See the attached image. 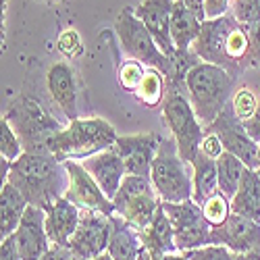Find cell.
<instances>
[{
    "instance_id": "cell-1",
    "label": "cell",
    "mask_w": 260,
    "mask_h": 260,
    "mask_svg": "<svg viewBox=\"0 0 260 260\" xmlns=\"http://www.w3.org/2000/svg\"><path fill=\"white\" fill-rule=\"evenodd\" d=\"M7 181L23 193L29 206L42 208L46 212L54 206L56 200L67 196V189L71 185V177L64 162L54 158L50 152H23L15 162H11Z\"/></svg>"
},
{
    "instance_id": "cell-2",
    "label": "cell",
    "mask_w": 260,
    "mask_h": 260,
    "mask_svg": "<svg viewBox=\"0 0 260 260\" xmlns=\"http://www.w3.org/2000/svg\"><path fill=\"white\" fill-rule=\"evenodd\" d=\"M191 50L202 62L225 69L233 79L252 69L248 29L231 13L219 19H206Z\"/></svg>"
},
{
    "instance_id": "cell-3",
    "label": "cell",
    "mask_w": 260,
    "mask_h": 260,
    "mask_svg": "<svg viewBox=\"0 0 260 260\" xmlns=\"http://www.w3.org/2000/svg\"><path fill=\"white\" fill-rule=\"evenodd\" d=\"M185 90L200 125L208 129L235 94V79L221 67L198 62L185 75Z\"/></svg>"
},
{
    "instance_id": "cell-4",
    "label": "cell",
    "mask_w": 260,
    "mask_h": 260,
    "mask_svg": "<svg viewBox=\"0 0 260 260\" xmlns=\"http://www.w3.org/2000/svg\"><path fill=\"white\" fill-rule=\"evenodd\" d=\"M3 117L13 125L25 152L38 154H48L50 140L67 127L54 119L50 111H46V106L29 94H17L15 98H11Z\"/></svg>"
},
{
    "instance_id": "cell-5",
    "label": "cell",
    "mask_w": 260,
    "mask_h": 260,
    "mask_svg": "<svg viewBox=\"0 0 260 260\" xmlns=\"http://www.w3.org/2000/svg\"><path fill=\"white\" fill-rule=\"evenodd\" d=\"M117 138L119 136L115 132V127L100 117L75 119L67 123V127L50 140L48 150L60 162L83 160L113 148Z\"/></svg>"
},
{
    "instance_id": "cell-6",
    "label": "cell",
    "mask_w": 260,
    "mask_h": 260,
    "mask_svg": "<svg viewBox=\"0 0 260 260\" xmlns=\"http://www.w3.org/2000/svg\"><path fill=\"white\" fill-rule=\"evenodd\" d=\"M162 119L177 144L179 156L191 165L202 148L204 127L200 125L196 113H193V106L185 90V81L167 83V92L162 100Z\"/></svg>"
},
{
    "instance_id": "cell-7",
    "label": "cell",
    "mask_w": 260,
    "mask_h": 260,
    "mask_svg": "<svg viewBox=\"0 0 260 260\" xmlns=\"http://www.w3.org/2000/svg\"><path fill=\"white\" fill-rule=\"evenodd\" d=\"M150 179L162 202L179 204L193 196V167L179 156L173 138H162L156 158L152 162Z\"/></svg>"
},
{
    "instance_id": "cell-8",
    "label": "cell",
    "mask_w": 260,
    "mask_h": 260,
    "mask_svg": "<svg viewBox=\"0 0 260 260\" xmlns=\"http://www.w3.org/2000/svg\"><path fill=\"white\" fill-rule=\"evenodd\" d=\"M115 31L121 42V48L127 54V58L142 62L148 69H158L167 81H173L175 77V60L169 58L158 46L154 38L150 36L146 25L136 17L134 9H123L115 21Z\"/></svg>"
},
{
    "instance_id": "cell-9",
    "label": "cell",
    "mask_w": 260,
    "mask_h": 260,
    "mask_svg": "<svg viewBox=\"0 0 260 260\" xmlns=\"http://www.w3.org/2000/svg\"><path fill=\"white\" fill-rule=\"evenodd\" d=\"M113 202L117 214L123 216L129 225H134L136 231H142L152 223L162 200L158 198L150 177L127 175Z\"/></svg>"
},
{
    "instance_id": "cell-10",
    "label": "cell",
    "mask_w": 260,
    "mask_h": 260,
    "mask_svg": "<svg viewBox=\"0 0 260 260\" xmlns=\"http://www.w3.org/2000/svg\"><path fill=\"white\" fill-rule=\"evenodd\" d=\"M162 210L173 223L175 231V246L179 252L198 250L204 246H210V231L212 227L206 223L202 206H198L193 200L171 204L162 202Z\"/></svg>"
},
{
    "instance_id": "cell-11",
    "label": "cell",
    "mask_w": 260,
    "mask_h": 260,
    "mask_svg": "<svg viewBox=\"0 0 260 260\" xmlns=\"http://www.w3.org/2000/svg\"><path fill=\"white\" fill-rule=\"evenodd\" d=\"M111 216L96 210H81L79 225L71 237L69 246L64 248L69 260H94L104 254L111 242Z\"/></svg>"
},
{
    "instance_id": "cell-12",
    "label": "cell",
    "mask_w": 260,
    "mask_h": 260,
    "mask_svg": "<svg viewBox=\"0 0 260 260\" xmlns=\"http://www.w3.org/2000/svg\"><path fill=\"white\" fill-rule=\"evenodd\" d=\"M204 132H212L219 136L225 152H231L233 156L240 158L248 169L258 171L260 169V146L250 140V136L246 134L244 121L235 115L231 102L225 106V111L216 117V121L204 129Z\"/></svg>"
},
{
    "instance_id": "cell-13",
    "label": "cell",
    "mask_w": 260,
    "mask_h": 260,
    "mask_svg": "<svg viewBox=\"0 0 260 260\" xmlns=\"http://www.w3.org/2000/svg\"><path fill=\"white\" fill-rule=\"evenodd\" d=\"M71 177V185L67 189V200H71L77 208L81 210H96L102 212L106 216H113L115 210V202L111 198H106V193L100 189V185L94 181V177L88 171L83 169L81 162L77 160H67L64 162Z\"/></svg>"
},
{
    "instance_id": "cell-14",
    "label": "cell",
    "mask_w": 260,
    "mask_h": 260,
    "mask_svg": "<svg viewBox=\"0 0 260 260\" xmlns=\"http://www.w3.org/2000/svg\"><path fill=\"white\" fill-rule=\"evenodd\" d=\"M162 138L158 134H138V136H119L115 150L125 162L127 175L150 177L152 162L160 148Z\"/></svg>"
},
{
    "instance_id": "cell-15",
    "label": "cell",
    "mask_w": 260,
    "mask_h": 260,
    "mask_svg": "<svg viewBox=\"0 0 260 260\" xmlns=\"http://www.w3.org/2000/svg\"><path fill=\"white\" fill-rule=\"evenodd\" d=\"M210 244L212 246H223L231 250L233 254H246L260 248V225L246 219L242 214L231 212L229 219L212 227L210 231Z\"/></svg>"
},
{
    "instance_id": "cell-16",
    "label": "cell",
    "mask_w": 260,
    "mask_h": 260,
    "mask_svg": "<svg viewBox=\"0 0 260 260\" xmlns=\"http://www.w3.org/2000/svg\"><path fill=\"white\" fill-rule=\"evenodd\" d=\"M15 242L21 254V260H42L52 248L46 233V210L29 206L15 231Z\"/></svg>"
},
{
    "instance_id": "cell-17",
    "label": "cell",
    "mask_w": 260,
    "mask_h": 260,
    "mask_svg": "<svg viewBox=\"0 0 260 260\" xmlns=\"http://www.w3.org/2000/svg\"><path fill=\"white\" fill-rule=\"evenodd\" d=\"M48 92L54 100V104L60 108V113L64 115L67 123L79 119V81L77 73L69 62H54L48 69L46 75Z\"/></svg>"
},
{
    "instance_id": "cell-18",
    "label": "cell",
    "mask_w": 260,
    "mask_h": 260,
    "mask_svg": "<svg viewBox=\"0 0 260 260\" xmlns=\"http://www.w3.org/2000/svg\"><path fill=\"white\" fill-rule=\"evenodd\" d=\"M175 0H142L138 9H134L136 17L146 25L150 36L154 38L156 46L169 56L175 58L177 48L171 38V9Z\"/></svg>"
},
{
    "instance_id": "cell-19",
    "label": "cell",
    "mask_w": 260,
    "mask_h": 260,
    "mask_svg": "<svg viewBox=\"0 0 260 260\" xmlns=\"http://www.w3.org/2000/svg\"><path fill=\"white\" fill-rule=\"evenodd\" d=\"M81 165L94 177V181L100 185V189L106 193V198L113 200L117 196L123 179L127 177L125 162L115 150V146L104 150V152H98V154L90 156V158H83Z\"/></svg>"
},
{
    "instance_id": "cell-20",
    "label": "cell",
    "mask_w": 260,
    "mask_h": 260,
    "mask_svg": "<svg viewBox=\"0 0 260 260\" xmlns=\"http://www.w3.org/2000/svg\"><path fill=\"white\" fill-rule=\"evenodd\" d=\"M81 208H77L71 200L60 198L46 212V233L54 248H67L71 237L79 225Z\"/></svg>"
},
{
    "instance_id": "cell-21",
    "label": "cell",
    "mask_w": 260,
    "mask_h": 260,
    "mask_svg": "<svg viewBox=\"0 0 260 260\" xmlns=\"http://www.w3.org/2000/svg\"><path fill=\"white\" fill-rule=\"evenodd\" d=\"M111 225H113V231H111V242H108L106 252L115 260H138L144 246L136 227L129 225L117 212L111 216Z\"/></svg>"
},
{
    "instance_id": "cell-22",
    "label": "cell",
    "mask_w": 260,
    "mask_h": 260,
    "mask_svg": "<svg viewBox=\"0 0 260 260\" xmlns=\"http://www.w3.org/2000/svg\"><path fill=\"white\" fill-rule=\"evenodd\" d=\"M27 208L29 202L23 198V193L9 181L3 183V189H0V240L15 235Z\"/></svg>"
},
{
    "instance_id": "cell-23",
    "label": "cell",
    "mask_w": 260,
    "mask_h": 260,
    "mask_svg": "<svg viewBox=\"0 0 260 260\" xmlns=\"http://www.w3.org/2000/svg\"><path fill=\"white\" fill-rule=\"evenodd\" d=\"M140 233V240L142 246L150 252H156V254H173V252H179L175 246V231H173V223L167 216V212L162 210V202L154 214L152 223H150L146 229L138 231Z\"/></svg>"
},
{
    "instance_id": "cell-24",
    "label": "cell",
    "mask_w": 260,
    "mask_h": 260,
    "mask_svg": "<svg viewBox=\"0 0 260 260\" xmlns=\"http://www.w3.org/2000/svg\"><path fill=\"white\" fill-rule=\"evenodd\" d=\"M231 212L242 214L260 225V175L256 171L246 169L240 189L231 198Z\"/></svg>"
},
{
    "instance_id": "cell-25",
    "label": "cell",
    "mask_w": 260,
    "mask_h": 260,
    "mask_svg": "<svg viewBox=\"0 0 260 260\" xmlns=\"http://www.w3.org/2000/svg\"><path fill=\"white\" fill-rule=\"evenodd\" d=\"M202 29V21L187 11V7L179 0L173 3L171 9V38L177 50H191L193 40L198 38Z\"/></svg>"
},
{
    "instance_id": "cell-26",
    "label": "cell",
    "mask_w": 260,
    "mask_h": 260,
    "mask_svg": "<svg viewBox=\"0 0 260 260\" xmlns=\"http://www.w3.org/2000/svg\"><path fill=\"white\" fill-rule=\"evenodd\" d=\"M193 167V196L191 200L202 206L208 198L219 193V173H216V160L198 152V156L191 162Z\"/></svg>"
},
{
    "instance_id": "cell-27",
    "label": "cell",
    "mask_w": 260,
    "mask_h": 260,
    "mask_svg": "<svg viewBox=\"0 0 260 260\" xmlns=\"http://www.w3.org/2000/svg\"><path fill=\"white\" fill-rule=\"evenodd\" d=\"M246 165L233 156L231 152H223L219 158H216V173H219V191L223 196H227L229 200L237 193L242 183V177L246 173Z\"/></svg>"
},
{
    "instance_id": "cell-28",
    "label": "cell",
    "mask_w": 260,
    "mask_h": 260,
    "mask_svg": "<svg viewBox=\"0 0 260 260\" xmlns=\"http://www.w3.org/2000/svg\"><path fill=\"white\" fill-rule=\"evenodd\" d=\"M165 92H167V79L158 69H146L142 83L136 90V98L146 104V106H156L162 104L165 100Z\"/></svg>"
},
{
    "instance_id": "cell-29",
    "label": "cell",
    "mask_w": 260,
    "mask_h": 260,
    "mask_svg": "<svg viewBox=\"0 0 260 260\" xmlns=\"http://www.w3.org/2000/svg\"><path fill=\"white\" fill-rule=\"evenodd\" d=\"M23 152H25L23 144H21L19 136L15 134L13 125L3 117L0 119V156L9 162H15Z\"/></svg>"
},
{
    "instance_id": "cell-30",
    "label": "cell",
    "mask_w": 260,
    "mask_h": 260,
    "mask_svg": "<svg viewBox=\"0 0 260 260\" xmlns=\"http://www.w3.org/2000/svg\"><path fill=\"white\" fill-rule=\"evenodd\" d=\"M202 212H204V219L210 227H219L223 225L229 214H231V200L223 193H214L212 198H208L204 204H202Z\"/></svg>"
},
{
    "instance_id": "cell-31",
    "label": "cell",
    "mask_w": 260,
    "mask_h": 260,
    "mask_svg": "<svg viewBox=\"0 0 260 260\" xmlns=\"http://www.w3.org/2000/svg\"><path fill=\"white\" fill-rule=\"evenodd\" d=\"M144 73H146V69H144L142 62L127 58L125 62H121V67H119V71H117V77H119V83H121L123 90L136 94L138 85H140L142 79H144Z\"/></svg>"
},
{
    "instance_id": "cell-32",
    "label": "cell",
    "mask_w": 260,
    "mask_h": 260,
    "mask_svg": "<svg viewBox=\"0 0 260 260\" xmlns=\"http://www.w3.org/2000/svg\"><path fill=\"white\" fill-rule=\"evenodd\" d=\"M231 106H233V111L235 115L240 117L242 121H248L254 113H256V108L260 106L256 94L248 88H242V90H235L233 98H231Z\"/></svg>"
},
{
    "instance_id": "cell-33",
    "label": "cell",
    "mask_w": 260,
    "mask_h": 260,
    "mask_svg": "<svg viewBox=\"0 0 260 260\" xmlns=\"http://www.w3.org/2000/svg\"><path fill=\"white\" fill-rule=\"evenodd\" d=\"M231 15L240 21L242 25L260 23V0H233Z\"/></svg>"
},
{
    "instance_id": "cell-34",
    "label": "cell",
    "mask_w": 260,
    "mask_h": 260,
    "mask_svg": "<svg viewBox=\"0 0 260 260\" xmlns=\"http://www.w3.org/2000/svg\"><path fill=\"white\" fill-rule=\"evenodd\" d=\"M56 48L64 58H75V56H79L83 52V42H81L79 34L73 27H69V29H62L58 34Z\"/></svg>"
},
{
    "instance_id": "cell-35",
    "label": "cell",
    "mask_w": 260,
    "mask_h": 260,
    "mask_svg": "<svg viewBox=\"0 0 260 260\" xmlns=\"http://www.w3.org/2000/svg\"><path fill=\"white\" fill-rule=\"evenodd\" d=\"M187 260H235V254L223 246H204L198 250L183 252Z\"/></svg>"
},
{
    "instance_id": "cell-36",
    "label": "cell",
    "mask_w": 260,
    "mask_h": 260,
    "mask_svg": "<svg viewBox=\"0 0 260 260\" xmlns=\"http://www.w3.org/2000/svg\"><path fill=\"white\" fill-rule=\"evenodd\" d=\"M200 152H204L206 156L210 158H219L223 152H225V148L219 140V136L212 134V132H204V140H202V148H200Z\"/></svg>"
},
{
    "instance_id": "cell-37",
    "label": "cell",
    "mask_w": 260,
    "mask_h": 260,
    "mask_svg": "<svg viewBox=\"0 0 260 260\" xmlns=\"http://www.w3.org/2000/svg\"><path fill=\"white\" fill-rule=\"evenodd\" d=\"M248 38H250V64L260 67V23L246 25Z\"/></svg>"
},
{
    "instance_id": "cell-38",
    "label": "cell",
    "mask_w": 260,
    "mask_h": 260,
    "mask_svg": "<svg viewBox=\"0 0 260 260\" xmlns=\"http://www.w3.org/2000/svg\"><path fill=\"white\" fill-rule=\"evenodd\" d=\"M233 0H204V13L206 19H219L231 13Z\"/></svg>"
},
{
    "instance_id": "cell-39",
    "label": "cell",
    "mask_w": 260,
    "mask_h": 260,
    "mask_svg": "<svg viewBox=\"0 0 260 260\" xmlns=\"http://www.w3.org/2000/svg\"><path fill=\"white\" fill-rule=\"evenodd\" d=\"M0 260H21L19 248L15 237H7V240H0Z\"/></svg>"
},
{
    "instance_id": "cell-40",
    "label": "cell",
    "mask_w": 260,
    "mask_h": 260,
    "mask_svg": "<svg viewBox=\"0 0 260 260\" xmlns=\"http://www.w3.org/2000/svg\"><path fill=\"white\" fill-rule=\"evenodd\" d=\"M244 127H246V134L250 136V140H254L260 146V106L256 108V113L248 121H244Z\"/></svg>"
},
{
    "instance_id": "cell-41",
    "label": "cell",
    "mask_w": 260,
    "mask_h": 260,
    "mask_svg": "<svg viewBox=\"0 0 260 260\" xmlns=\"http://www.w3.org/2000/svg\"><path fill=\"white\" fill-rule=\"evenodd\" d=\"M138 260H187L183 252H173V254H156V252H150L146 248H142L140 258Z\"/></svg>"
},
{
    "instance_id": "cell-42",
    "label": "cell",
    "mask_w": 260,
    "mask_h": 260,
    "mask_svg": "<svg viewBox=\"0 0 260 260\" xmlns=\"http://www.w3.org/2000/svg\"><path fill=\"white\" fill-rule=\"evenodd\" d=\"M179 3H183L187 7V11H191L193 15H196L202 23L206 21V13H204V0H179Z\"/></svg>"
},
{
    "instance_id": "cell-43",
    "label": "cell",
    "mask_w": 260,
    "mask_h": 260,
    "mask_svg": "<svg viewBox=\"0 0 260 260\" xmlns=\"http://www.w3.org/2000/svg\"><path fill=\"white\" fill-rule=\"evenodd\" d=\"M42 260H69V254H67V250L64 248H50V252L42 258Z\"/></svg>"
},
{
    "instance_id": "cell-44",
    "label": "cell",
    "mask_w": 260,
    "mask_h": 260,
    "mask_svg": "<svg viewBox=\"0 0 260 260\" xmlns=\"http://www.w3.org/2000/svg\"><path fill=\"white\" fill-rule=\"evenodd\" d=\"M235 260H260V248L246 254H235Z\"/></svg>"
},
{
    "instance_id": "cell-45",
    "label": "cell",
    "mask_w": 260,
    "mask_h": 260,
    "mask_svg": "<svg viewBox=\"0 0 260 260\" xmlns=\"http://www.w3.org/2000/svg\"><path fill=\"white\" fill-rule=\"evenodd\" d=\"M94 260H115L111 254H108V252H104V254H100V256H96Z\"/></svg>"
},
{
    "instance_id": "cell-46",
    "label": "cell",
    "mask_w": 260,
    "mask_h": 260,
    "mask_svg": "<svg viewBox=\"0 0 260 260\" xmlns=\"http://www.w3.org/2000/svg\"><path fill=\"white\" fill-rule=\"evenodd\" d=\"M38 3H48V5H54V3H60V0H38Z\"/></svg>"
},
{
    "instance_id": "cell-47",
    "label": "cell",
    "mask_w": 260,
    "mask_h": 260,
    "mask_svg": "<svg viewBox=\"0 0 260 260\" xmlns=\"http://www.w3.org/2000/svg\"><path fill=\"white\" fill-rule=\"evenodd\" d=\"M256 173H258V175H260V169H258V171H256Z\"/></svg>"
}]
</instances>
